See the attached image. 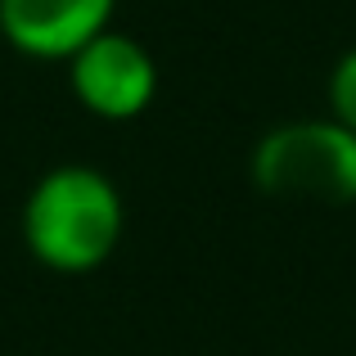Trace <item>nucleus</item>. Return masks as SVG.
Returning a JSON list of instances; mask_svg holds the SVG:
<instances>
[{
  "label": "nucleus",
  "instance_id": "f257e3e1",
  "mask_svg": "<svg viewBox=\"0 0 356 356\" xmlns=\"http://www.w3.org/2000/svg\"><path fill=\"white\" fill-rule=\"evenodd\" d=\"M127 235L122 190L90 163L50 167L23 199V243L45 270L86 275L118 252Z\"/></svg>",
  "mask_w": 356,
  "mask_h": 356
},
{
  "label": "nucleus",
  "instance_id": "f03ea898",
  "mask_svg": "<svg viewBox=\"0 0 356 356\" xmlns=\"http://www.w3.org/2000/svg\"><path fill=\"white\" fill-rule=\"evenodd\" d=\"M252 185L266 199L352 208L356 203V136L325 118H293L270 127L248 158Z\"/></svg>",
  "mask_w": 356,
  "mask_h": 356
},
{
  "label": "nucleus",
  "instance_id": "7ed1b4c3",
  "mask_svg": "<svg viewBox=\"0 0 356 356\" xmlns=\"http://www.w3.org/2000/svg\"><path fill=\"white\" fill-rule=\"evenodd\" d=\"M63 68H68L72 99L99 122H131L158 95L154 54L118 27L90 36L72 59H63Z\"/></svg>",
  "mask_w": 356,
  "mask_h": 356
},
{
  "label": "nucleus",
  "instance_id": "20e7f679",
  "mask_svg": "<svg viewBox=\"0 0 356 356\" xmlns=\"http://www.w3.org/2000/svg\"><path fill=\"white\" fill-rule=\"evenodd\" d=\"M118 0H0V36L18 54L63 63L104 27H113Z\"/></svg>",
  "mask_w": 356,
  "mask_h": 356
},
{
  "label": "nucleus",
  "instance_id": "39448f33",
  "mask_svg": "<svg viewBox=\"0 0 356 356\" xmlns=\"http://www.w3.org/2000/svg\"><path fill=\"white\" fill-rule=\"evenodd\" d=\"M325 99H330V118L356 136V45L334 59L330 81H325Z\"/></svg>",
  "mask_w": 356,
  "mask_h": 356
}]
</instances>
